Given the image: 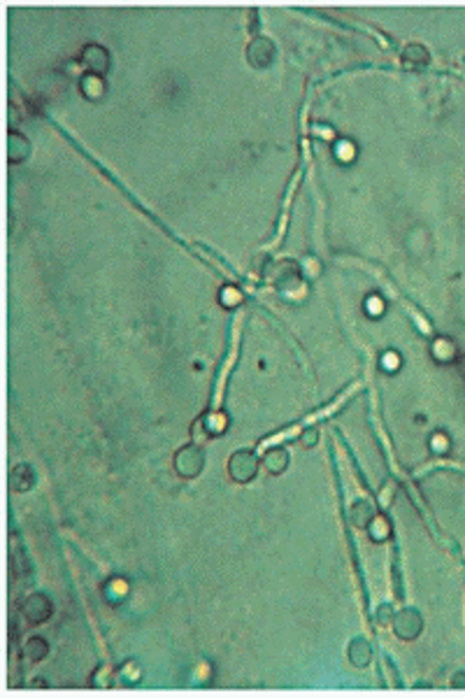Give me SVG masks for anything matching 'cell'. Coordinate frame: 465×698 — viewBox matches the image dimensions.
Here are the masks:
<instances>
[{"label":"cell","mask_w":465,"mask_h":698,"mask_svg":"<svg viewBox=\"0 0 465 698\" xmlns=\"http://www.w3.org/2000/svg\"><path fill=\"white\" fill-rule=\"evenodd\" d=\"M259 466L261 461L252 450H238L228 459V477L238 482V484H247L259 475Z\"/></svg>","instance_id":"cell-1"},{"label":"cell","mask_w":465,"mask_h":698,"mask_svg":"<svg viewBox=\"0 0 465 698\" xmlns=\"http://www.w3.org/2000/svg\"><path fill=\"white\" fill-rule=\"evenodd\" d=\"M205 468V450L200 445H184L175 454V470L179 477H198Z\"/></svg>","instance_id":"cell-2"},{"label":"cell","mask_w":465,"mask_h":698,"mask_svg":"<svg viewBox=\"0 0 465 698\" xmlns=\"http://www.w3.org/2000/svg\"><path fill=\"white\" fill-rule=\"evenodd\" d=\"M277 56V47L275 42L266 38V35H256V38L247 45V61L249 66L256 68V70H266L273 66Z\"/></svg>","instance_id":"cell-3"},{"label":"cell","mask_w":465,"mask_h":698,"mask_svg":"<svg viewBox=\"0 0 465 698\" xmlns=\"http://www.w3.org/2000/svg\"><path fill=\"white\" fill-rule=\"evenodd\" d=\"M421 631H423V617L419 610H414V607H405V610H400L393 617V633L398 635L400 640L409 642V640L419 638Z\"/></svg>","instance_id":"cell-4"},{"label":"cell","mask_w":465,"mask_h":698,"mask_svg":"<svg viewBox=\"0 0 465 698\" xmlns=\"http://www.w3.org/2000/svg\"><path fill=\"white\" fill-rule=\"evenodd\" d=\"M54 607H52V600L45 596V593H31L29 598L22 603V614L29 624L38 626V624H45L47 619L52 617Z\"/></svg>","instance_id":"cell-5"},{"label":"cell","mask_w":465,"mask_h":698,"mask_svg":"<svg viewBox=\"0 0 465 698\" xmlns=\"http://www.w3.org/2000/svg\"><path fill=\"white\" fill-rule=\"evenodd\" d=\"M79 63L86 68V75L102 77L109 70V52L100 45H86L82 49Z\"/></svg>","instance_id":"cell-6"},{"label":"cell","mask_w":465,"mask_h":698,"mask_svg":"<svg viewBox=\"0 0 465 698\" xmlns=\"http://www.w3.org/2000/svg\"><path fill=\"white\" fill-rule=\"evenodd\" d=\"M226 429V415H221V412H214V415H205V417H200L196 424H193V438H196V443H205V440H210L214 436H219L221 431Z\"/></svg>","instance_id":"cell-7"},{"label":"cell","mask_w":465,"mask_h":698,"mask_svg":"<svg viewBox=\"0 0 465 698\" xmlns=\"http://www.w3.org/2000/svg\"><path fill=\"white\" fill-rule=\"evenodd\" d=\"M374 517H377V514H374V505H372L370 500L358 498V500L351 503V507H349V521H351L353 528H367L372 524Z\"/></svg>","instance_id":"cell-8"},{"label":"cell","mask_w":465,"mask_h":698,"mask_svg":"<svg viewBox=\"0 0 465 698\" xmlns=\"http://www.w3.org/2000/svg\"><path fill=\"white\" fill-rule=\"evenodd\" d=\"M346 656H349V663L356 668H367L372 663V647L365 638H353L346 647Z\"/></svg>","instance_id":"cell-9"},{"label":"cell","mask_w":465,"mask_h":698,"mask_svg":"<svg viewBox=\"0 0 465 698\" xmlns=\"http://www.w3.org/2000/svg\"><path fill=\"white\" fill-rule=\"evenodd\" d=\"M31 156V142L29 138L22 135L17 131L8 133V158L12 163H24L26 158Z\"/></svg>","instance_id":"cell-10"},{"label":"cell","mask_w":465,"mask_h":698,"mask_svg":"<svg viewBox=\"0 0 465 698\" xmlns=\"http://www.w3.org/2000/svg\"><path fill=\"white\" fill-rule=\"evenodd\" d=\"M289 461H291V456H289V452L284 450V447H270V450L263 454L261 463H263V468H266L270 475H275V477H277V475H282L289 468Z\"/></svg>","instance_id":"cell-11"},{"label":"cell","mask_w":465,"mask_h":698,"mask_svg":"<svg viewBox=\"0 0 465 698\" xmlns=\"http://www.w3.org/2000/svg\"><path fill=\"white\" fill-rule=\"evenodd\" d=\"M428 61H430V54L421 42H409V45H405V49H402V66L409 70L423 68Z\"/></svg>","instance_id":"cell-12"},{"label":"cell","mask_w":465,"mask_h":698,"mask_svg":"<svg viewBox=\"0 0 465 698\" xmlns=\"http://www.w3.org/2000/svg\"><path fill=\"white\" fill-rule=\"evenodd\" d=\"M47 652H49V645H47V640L45 638H38V635H33V638L26 640V645H24V659L29 661V663H40L47 656Z\"/></svg>","instance_id":"cell-13"},{"label":"cell","mask_w":465,"mask_h":698,"mask_svg":"<svg viewBox=\"0 0 465 698\" xmlns=\"http://www.w3.org/2000/svg\"><path fill=\"white\" fill-rule=\"evenodd\" d=\"M36 484V475H33V468L29 463H19L15 470H12V489L15 491H29Z\"/></svg>","instance_id":"cell-14"},{"label":"cell","mask_w":465,"mask_h":698,"mask_svg":"<svg viewBox=\"0 0 465 698\" xmlns=\"http://www.w3.org/2000/svg\"><path fill=\"white\" fill-rule=\"evenodd\" d=\"M430 352H433L435 361H440V363H451V361L456 359L458 349H456V345H454V342H451L449 338H437V340L433 342V349H430Z\"/></svg>","instance_id":"cell-15"},{"label":"cell","mask_w":465,"mask_h":698,"mask_svg":"<svg viewBox=\"0 0 465 698\" xmlns=\"http://www.w3.org/2000/svg\"><path fill=\"white\" fill-rule=\"evenodd\" d=\"M79 89L89 101H96L105 94V84H102V77H96V75H84L79 82Z\"/></svg>","instance_id":"cell-16"},{"label":"cell","mask_w":465,"mask_h":698,"mask_svg":"<svg viewBox=\"0 0 465 698\" xmlns=\"http://www.w3.org/2000/svg\"><path fill=\"white\" fill-rule=\"evenodd\" d=\"M367 533H370V540L374 542H384L388 535H391V526H388L386 517H374L372 524L367 526Z\"/></svg>","instance_id":"cell-17"},{"label":"cell","mask_w":465,"mask_h":698,"mask_svg":"<svg viewBox=\"0 0 465 698\" xmlns=\"http://www.w3.org/2000/svg\"><path fill=\"white\" fill-rule=\"evenodd\" d=\"M298 443H300V447H305V450H312V447H317V443H319V429H317V426H307V429H303L300 431V438H298Z\"/></svg>","instance_id":"cell-18"},{"label":"cell","mask_w":465,"mask_h":698,"mask_svg":"<svg viewBox=\"0 0 465 698\" xmlns=\"http://www.w3.org/2000/svg\"><path fill=\"white\" fill-rule=\"evenodd\" d=\"M219 300H221V305H226V307H235V305H238L240 300H242V296H240V291L235 289V286H224V289H221V296H219Z\"/></svg>","instance_id":"cell-19"},{"label":"cell","mask_w":465,"mask_h":698,"mask_svg":"<svg viewBox=\"0 0 465 698\" xmlns=\"http://www.w3.org/2000/svg\"><path fill=\"white\" fill-rule=\"evenodd\" d=\"M398 354H386L384 356V368L386 370H398V368H395V366H398Z\"/></svg>","instance_id":"cell-20"},{"label":"cell","mask_w":465,"mask_h":698,"mask_svg":"<svg viewBox=\"0 0 465 698\" xmlns=\"http://www.w3.org/2000/svg\"><path fill=\"white\" fill-rule=\"evenodd\" d=\"M442 443H444V438H442V436H435V445H433V447H435V450H440V452H442V450H444V445H442Z\"/></svg>","instance_id":"cell-21"},{"label":"cell","mask_w":465,"mask_h":698,"mask_svg":"<svg viewBox=\"0 0 465 698\" xmlns=\"http://www.w3.org/2000/svg\"><path fill=\"white\" fill-rule=\"evenodd\" d=\"M33 684H36V687H47L45 680H33Z\"/></svg>","instance_id":"cell-22"}]
</instances>
